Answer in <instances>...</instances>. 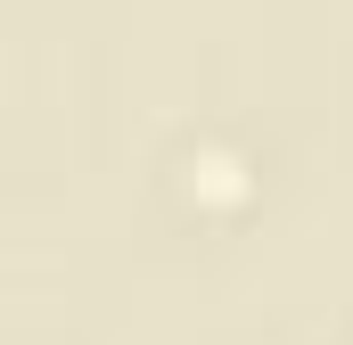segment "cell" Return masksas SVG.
Masks as SVG:
<instances>
[{
    "mask_svg": "<svg viewBox=\"0 0 353 345\" xmlns=\"http://www.w3.org/2000/svg\"><path fill=\"white\" fill-rule=\"evenodd\" d=\"M189 197H205V206H239L247 197V172H239V157H222V148H205V157H189Z\"/></svg>",
    "mask_w": 353,
    "mask_h": 345,
    "instance_id": "1",
    "label": "cell"
}]
</instances>
